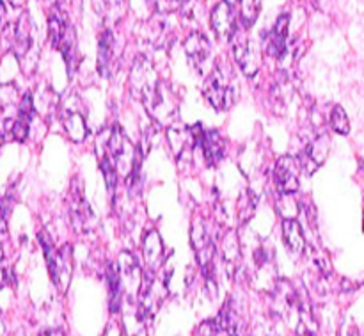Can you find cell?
I'll return each instance as SVG.
<instances>
[{
	"instance_id": "obj_1",
	"label": "cell",
	"mask_w": 364,
	"mask_h": 336,
	"mask_svg": "<svg viewBox=\"0 0 364 336\" xmlns=\"http://www.w3.org/2000/svg\"><path fill=\"white\" fill-rule=\"evenodd\" d=\"M128 85L132 95L151 112L155 120L169 117L176 110L174 95H171L169 89L164 85L155 66L146 56L135 57L128 77Z\"/></svg>"
},
{
	"instance_id": "obj_2",
	"label": "cell",
	"mask_w": 364,
	"mask_h": 336,
	"mask_svg": "<svg viewBox=\"0 0 364 336\" xmlns=\"http://www.w3.org/2000/svg\"><path fill=\"white\" fill-rule=\"evenodd\" d=\"M103 146H105L107 155L112 160L117 174L123 173V177L128 178L132 173L141 171V153L132 145L130 139L124 135V132L117 125L107 134Z\"/></svg>"
},
{
	"instance_id": "obj_3",
	"label": "cell",
	"mask_w": 364,
	"mask_h": 336,
	"mask_svg": "<svg viewBox=\"0 0 364 336\" xmlns=\"http://www.w3.org/2000/svg\"><path fill=\"white\" fill-rule=\"evenodd\" d=\"M205 98L215 110L231 109L237 102V85H235L233 75L226 66H215L210 70L205 82Z\"/></svg>"
},
{
	"instance_id": "obj_4",
	"label": "cell",
	"mask_w": 364,
	"mask_h": 336,
	"mask_svg": "<svg viewBox=\"0 0 364 336\" xmlns=\"http://www.w3.org/2000/svg\"><path fill=\"white\" fill-rule=\"evenodd\" d=\"M245 319L233 298L226 299L223 310L213 319L199 324L198 336H244Z\"/></svg>"
},
{
	"instance_id": "obj_5",
	"label": "cell",
	"mask_w": 364,
	"mask_h": 336,
	"mask_svg": "<svg viewBox=\"0 0 364 336\" xmlns=\"http://www.w3.org/2000/svg\"><path fill=\"white\" fill-rule=\"evenodd\" d=\"M39 244H41L43 251H45L46 266H48L53 285L60 292H66L68 287H70L71 274H73V253H71V246L66 244L60 249H55L45 231L39 233Z\"/></svg>"
},
{
	"instance_id": "obj_6",
	"label": "cell",
	"mask_w": 364,
	"mask_h": 336,
	"mask_svg": "<svg viewBox=\"0 0 364 336\" xmlns=\"http://www.w3.org/2000/svg\"><path fill=\"white\" fill-rule=\"evenodd\" d=\"M191 242L192 248L196 251V260H198L199 267H201L203 274H205V280L208 283H215L213 280V274H215V267H213V258H215V246H213L212 235H210L208 224L203 217L192 223L191 230Z\"/></svg>"
},
{
	"instance_id": "obj_7",
	"label": "cell",
	"mask_w": 364,
	"mask_h": 336,
	"mask_svg": "<svg viewBox=\"0 0 364 336\" xmlns=\"http://www.w3.org/2000/svg\"><path fill=\"white\" fill-rule=\"evenodd\" d=\"M70 196V216L75 231H77V233H89V231L95 228L96 217L95 214H92L91 205L87 203V199L84 198L82 184L80 187H78V180H73Z\"/></svg>"
},
{
	"instance_id": "obj_8",
	"label": "cell",
	"mask_w": 364,
	"mask_h": 336,
	"mask_svg": "<svg viewBox=\"0 0 364 336\" xmlns=\"http://www.w3.org/2000/svg\"><path fill=\"white\" fill-rule=\"evenodd\" d=\"M299 174H301V164L297 157L284 155L281 157L274 167V184L279 194L294 196L299 191Z\"/></svg>"
},
{
	"instance_id": "obj_9",
	"label": "cell",
	"mask_w": 364,
	"mask_h": 336,
	"mask_svg": "<svg viewBox=\"0 0 364 336\" xmlns=\"http://www.w3.org/2000/svg\"><path fill=\"white\" fill-rule=\"evenodd\" d=\"M117 274H119L121 292H123L130 301H135L139 294V288H141L142 285V278L144 276H142V271L141 267H139L137 258H135L130 251L121 253Z\"/></svg>"
},
{
	"instance_id": "obj_10",
	"label": "cell",
	"mask_w": 364,
	"mask_h": 336,
	"mask_svg": "<svg viewBox=\"0 0 364 336\" xmlns=\"http://www.w3.org/2000/svg\"><path fill=\"white\" fill-rule=\"evenodd\" d=\"M185 53L199 75H208L212 70V46L201 32H192L183 43Z\"/></svg>"
},
{
	"instance_id": "obj_11",
	"label": "cell",
	"mask_w": 364,
	"mask_h": 336,
	"mask_svg": "<svg viewBox=\"0 0 364 336\" xmlns=\"http://www.w3.org/2000/svg\"><path fill=\"white\" fill-rule=\"evenodd\" d=\"M194 135H196V148L203 149V155H205L206 164L210 167H215L220 160L224 159V153H226V142L224 137L220 135V132L217 130H203L201 125H196L194 127Z\"/></svg>"
},
{
	"instance_id": "obj_12",
	"label": "cell",
	"mask_w": 364,
	"mask_h": 336,
	"mask_svg": "<svg viewBox=\"0 0 364 336\" xmlns=\"http://www.w3.org/2000/svg\"><path fill=\"white\" fill-rule=\"evenodd\" d=\"M11 50L21 61V64L28 59L31 52L34 50V23H32L31 14L28 13L21 14L18 18L16 25H14Z\"/></svg>"
},
{
	"instance_id": "obj_13",
	"label": "cell",
	"mask_w": 364,
	"mask_h": 336,
	"mask_svg": "<svg viewBox=\"0 0 364 336\" xmlns=\"http://www.w3.org/2000/svg\"><path fill=\"white\" fill-rule=\"evenodd\" d=\"M210 27L217 34L219 39H231L235 32L238 31L237 25V14H235L233 6L226 0L217 4L210 13Z\"/></svg>"
},
{
	"instance_id": "obj_14",
	"label": "cell",
	"mask_w": 364,
	"mask_h": 336,
	"mask_svg": "<svg viewBox=\"0 0 364 336\" xmlns=\"http://www.w3.org/2000/svg\"><path fill=\"white\" fill-rule=\"evenodd\" d=\"M231 39L233 41V57L235 63L238 64L242 71H244L247 77H255L258 73L259 68V56L256 53V50L252 48V45L249 43V39L245 36H238V31L235 32V36Z\"/></svg>"
},
{
	"instance_id": "obj_15",
	"label": "cell",
	"mask_w": 364,
	"mask_h": 336,
	"mask_svg": "<svg viewBox=\"0 0 364 336\" xmlns=\"http://www.w3.org/2000/svg\"><path fill=\"white\" fill-rule=\"evenodd\" d=\"M60 123H63L64 132H66L68 139L73 142H82L87 137V125H85L84 114L80 112L78 107H73L71 103H64L59 107Z\"/></svg>"
},
{
	"instance_id": "obj_16",
	"label": "cell",
	"mask_w": 364,
	"mask_h": 336,
	"mask_svg": "<svg viewBox=\"0 0 364 336\" xmlns=\"http://www.w3.org/2000/svg\"><path fill=\"white\" fill-rule=\"evenodd\" d=\"M142 255H144L146 267L151 273H156L166 262V249H164L162 237L156 230H149L142 242Z\"/></svg>"
},
{
	"instance_id": "obj_17",
	"label": "cell",
	"mask_w": 364,
	"mask_h": 336,
	"mask_svg": "<svg viewBox=\"0 0 364 336\" xmlns=\"http://www.w3.org/2000/svg\"><path fill=\"white\" fill-rule=\"evenodd\" d=\"M288 23H290V14L283 13L277 18L276 25L270 31L269 39H267V52L272 57L283 59L287 53V38H288Z\"/></svg>"
},
{
	"instance_id": "obj_18",
	"label": "cell",
	"mask_w": 364,
	"mask_h": 336,
	"mask_svg": "<svg viewBox=\"0 0 364 336\" xmlns=\"http://www.w3.org/2000/svg\"><path fill=\"white\" fill-rule=\"evenodd\" d=\"M220 255H223V263L226 266V271L230 274L237 273L240 266V242L235 230H228L220 238Z\"/></svg>"
},
{
	"instance_id": "obj_19",
	"label": "cell",
	"mask_w": 364,
	"mask_h": 336,
	"mask_svg": "<svg viewBox=\"0 0 364 336\" xmlns=\"http://www.w3.org/2000/svg\"><path fill=\"white\" fill-rule=\"evenodd\" d=\"M283 241L291 256H301L306 251V238L302 226L295 219H283Z\"/></svg>"
},
{
	"instance_id": "obj_20",
	"label": "cell",
	"mask_w": 364,
	"mask_h": 336,
	"mask_svg": "<svg viewBox=\"0 0 364 336\" xmlns=\"http://www.w3.org/2000/svg\"><path fill=\"white\" fill-rule=\"evenodd\" d=\"M167 137H169V145L173 153L176 155V159H181L187 152L196 148L194 134H192L191 128H185L181 125L178 127H169L167 130Z\"/></svg>"
},
{
	"instance_id": "obj_21",
	"label": "cell",
	"mask_w": 364,
	"mask_h": 336,
	"mask_svg": "<svg viewBox=\"0 0 364 336\" xmlns=\"http://www.w3.org/2000/svg\"><path fill=\"white\" fill-rule=\"evenodd\" d=\"M114 57V34L110 28H103L98 39V71L103 77L110 75Z\"/></svg>"
},
{
	"instance_id": "obj_22",
	"label": "cell",
	"mask_w": 364,
	"mask_h": 336,
	"mask_svg": "<svg viewBox=\"0 0 364 336\" xmlns=\"http://www.w3.org/2000/svg\"><path fill=\"white\" fill-rule=\"evenodd\" d=\"M107 287H109V306L110 312L117 313L123 305V292H121L119 274H117V267L112 263L107 266Z\"/></svg>"
},
{
	"instance_id": "obj_23",
	"label": "cell",
	"mask_w": 364,
	"mask_h": 336,
	"mask_svg": "<svg viewBox=\"0 0 364 336\" xmlns=\"http://www.w3.org/2000/svg\"><path fill=\"white\" fill-rule=\"evenodd\" d=\"M180 11L183 20L191 25H201L208 18L203 0H181Z\"/></svg>"
},
{
	"instance_id": "obj_24",
	"label": "cell",
	"mask_w": 364,
	"mask_h": 336,
	"mask_svg": "<svg viewBox=\"0 0 364 336\" xmlns=\"http://www.w3.org/2000/svg\"><path fill=\"white\" fill-rule=\"evenodd\" d=\"M262 0H240V23L245 28L252 27L259 14Z\"/></svg>"
},
{
	"instance_id": "obj_25",
	"label": "cell",
	"mask_w": 364,
	"mask_h": 336,
	"mask_svg": "<svg viewBox=\"0 0 364 336\" xmlns=\"http://www.w3.org/2000/svg\"><path fill=\"white\" fill-rule=\"evenodd\" d=\"M331 127L336 134L347 135L350 132V121H348L347 112L343 110V107L334 105L333 110H331Z\"/></svg>"
},
{
	"instance_id": "obj_26",
	"label": "cell",
	"mask_w": 364,
	"mask_h": 336,
	"mask_svg": "<svg viewBox=\"0 0 364 336\" xmlns=\"http://www.w3.org/2000/svg\"><path fill=\"white\" fill-rule=\"evenodd\" d=\"M256 203H258V199H256L255 192L252 191H247L242 196L240 201H238V216H240L242 223L251 219L252 214H255L256 210Z\"/></svg>"
},
{
	"instance_id": "obj_27",
	"label": "cell",
	"mask_w": 364,
	"mask_h": 336,
	"mask_svg": "<svg viewBox=\"0 0 364 336\" xmlns=\"http://www.w3.org/2000/svg\"><path fill=\"white\" fill-rule=\"evenodd\" d=\"M124 14V0H105V23H116Z\"/></svg>"
},
{
	"instance_id": "obj_28",
	"label": "cell",
	"mask_w": 364,
	"mask_h": 336,
	"mask_svg": "<svg viewBox=\"0 0 364 336\" xmlns=\"http://www.w3.org/2000/svg\"><path fill=\"white\" fill-rule=\"evenodd\" d=\"M148 4L156 14H171L180 9L181 0H148Z\"/></svg>"
},
{
	"instance_id": "obj_29",
	"label": "cell",
	"mask_w": 364,
	"mask_h": 336,
	"mask_svg": "<svg viewBox=\"0 0 364 336\" xmlns=\"http://www.w3.org/2000/svg\"><path fill=\"white\" fill-rule=\"evenodd\" d=\"M28 127H31V123H27V121H23V120H20V117H18V120L11 121V125L7 127V130H9L11 137H13L14 141L21 142V141H25V139H27Z\"/></svg>"
},
{
	"instance_id": "obj_30",
	"label": "cell",
	"mask_w": 364,
	"mask_h": 336,
	"mask_svg": "<svg viewBox=\"0 0 364 336\" xmlns=\"http://www.w3.org/2000/svg\"><path fill=\"white\" fill-rule=\"evenodd\" d=\"M34 116H36L34 98L31 96V93H27V95H23V98L20 100V114H18V117L27 121V123H31Z\"/></svg>"
},
{
	"instance_id": "obj_31",
	"label": "cell",
	"mask_w": 364,
	"mask_h": 336,
	"mask_svg": "<svg viewBox=\"0 0 364 336\" xmlns=\"http://www.w3.org/2000/svg\"><path fill=\"white\" fill-rule=\"evenodd\" d=\"M18 100V89L14 84L0 85V109L11 107Z\"/></svg>"
},
{
	"instance_id": "obj_32",
	"label": "cell",
	"mask_w": 364,
	"mask_h": 336,
	"mask_svg": "<svg viewBox=\"0 0 364 336\" xmlns=\"http://www.w3.org/2000/svg\"><path fill=\"white\" fill-rule=\"evenodd\" d=\"M313 324H315V319H313V315L308 317V320L299 319L297 335L299 336H318V335H316V327L313 326Z\"/></svg>"
},
{
	"instance_id": "obj_33",
	"label": "cell",
	"mask_w": 364,
	"mask_h": 336,
	"mask_svg": "<svg viewBox=\"0 0 364 336\" xmlns=\"http://www.w3.org/2000/svg\"><path fill=\"white\" fill-rule=\"evenodd\" d=\"M7 231V206L4 199L0 198V233Z\"/></svg>"
},
{
	"instance_id": "obj_34",
	"label": "cell",
	"mask_w": 364,
	"mask_h": 336,
	"mask_svg": "<svg viewBox=\"0 0 364 336\" xmlns=\"http://www.w3.org/2000/svg\"><path fill=\"white\" fill-rule=\"evenodd\" d=\"M2 262H4V249H2V246H0V290H2V288L6 287L7 280H9V273H7V271L4 269Z\"/></svg>"
},
{
	"instance_id": "obj_35",
	"label": "cell",
	"mask_w": 364,
	"mask_h": 336,
	"mask_svg": "<svg viewBox=\"0 0 364 336\" xmlns=\"http://www.w3.org/2000/svg\"><path fill=\"white\" fill-rule=\"evenodd\" d=\"M102 336H124L121 324H110Z\"/></svg>"
},
{
	"instance_id": "obj_36",
	"label": "cell",
	"mask_w": 364,
	"mask_h": 336,
	"mask_svg": "<svg viewBox=\"0 0 364 336\" xmlns=\"http://www.w3.org/2000/svg\"><path fill=\"white\" fill-rule=\"evenodd\" d=\"M39 336H68V335L64 333L63 330H46V331H43Z\"/></svg>"
},
{
	"instance_id": "obj_37",
	"label": "cell",
	"mask_w": 364,
	"mask_h": 336,
	"mask_svg": "<svg viewBox=\"0 0 364 336\" xmlns=\"http://www.w3.org/2000/svg\"><path fill=\"white\" fill-rule=\"evenodd\" d=\"M9 2L13 7H21V6H25V2H27V0H9Z\"/></svg>"
},
{
	"instance_id": "obj_38",
	"label": "cell",
	"mask_w": 364,
	"mask_h": 336,
	"mask_svg": "<svg viewBox=\"0 0 364 336\" xmlns=\"http://www.w3.org/2000/svg\"><path fill=\"white\" fill-rule=\"evenodd\" d=\"M4 335H6V327H4L2 319H0V336H4Z\"/></svg>"
}]
</instances>
